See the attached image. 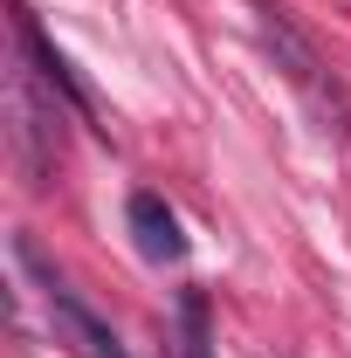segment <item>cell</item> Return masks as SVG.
Returning <instances> with one entry per match:
<instances>
[{"label": "cell", "instance_id": "obj_5", "mask_svg": "<svg viewBox=\"0 0 351 358\" xmlns=\"http://www.w3.org/2000/svg\"><path fill=\"white\" fill-rule=\"evenodd\" d=\"M124 221L138 234V255L145 262H186V234H179V214L159 200V193H131Z\"/></svg>", "mask_w": 351, "mask_h": 358}, {"label": "cell", "instance_id": "obj_3", "mask_svg": "<svg viewBox=\"0 0 351 358\" xmlns=\"http://www.w3.org/2000/svg\"><path fill=\"white\" fill-rule=\"evenodd\" d=\"M255 28H262L268 55L282 62V76L303 90V96L324 110V117H331V124H338V131H345V103H338V90L324 83V62H317V48H310L303 35L289 28V14H282V7H268V0H255Z\"/></svg>", "mask_w": 351, "mask_h": 358}, {"label": "cell", "instance_id": "obj_4", "mask_svg": "<svg viewBox=\"0 0 351 358\" xmlns=\"http://www.w3.org/2000/svg\"><path fill=\"white\" fill-rule=\"evenodd\" d=\"M14 35H21V55L35 62V76H42V83L55 90V96H62V103H69V110H76L83 124H96L103 110H96V96H89V83L76 76V69H69V55H62V48L48 42V35L35 28V21H28V14H21V28H14Z\"/></svg>", "mask_w": 351, "mask_h": 358}, {"label": "cell", "instance_id": "obj_6", "mask_svg": "<svg viewBox=\"0 0 351 358\" xmlns=\"http://www.w3.org/2000/svg\"><path fill=\"white\" fill-rule=\"evenodd\" d=\"M179 358H214V331H207V296L200 289L179 296Z\"/></svg>", "mask_w": 351, "mask_h": 358}, {"label": "cell", "instance_id": "obj_2", "mask_svg": "<svg viewBox=\"0 0 351 358\" xmlns=\"http://www.w3.org/2000/svg\"><path fill=\"white\" fill-rule=\"evenodd\" d=\"M14 262L35 268V282H42V296H48V324H55V338H62V345H76L83 358H131L124 345H117V331H110V324H103V317H96L83 296H76V289L42 262V248H35L28 234H14Z\"/></svg>", "mask_w": 351, "mask_h": 358}, {"label": "cell", "instance_id": "obj_1", "mask_svg": "<svg viewBox=\"0 0 351 358\" xmlns=\"http://www.w3.org/2000/svg\"><path fill=\"white\" fill-rule=\"evenodd\" d=\"M7 110H14V159H21L28 186H48L55 159H62V110H55V90L35 76V62H28V55L14 62Z\"/></svg>", "mask_w": 351, "mask_h": 358}]
</instances>
